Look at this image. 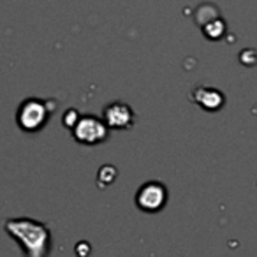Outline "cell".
<instances>
[{
    "label": "cell",
    "instance_id": "6da1fadb",
    "mask_svg": "<svg viewBox=\"0 0 257 257\" xmlns=\"http://www.w3.org/2000/svg\"><path fill=\"white\" fill-rule=\"evenodd\" d=\"M4 231L18 243L27 257H46L51 252V231L44 222L30 217L8 218Z\"/></svg>",
    "mask_w": 257,
    "mask_h": 257
},
{
    "label": "cell",
    "instance_id": "7a4b0ae2",
    "mask_svg": "<svg viewBox=\"0 0 257 257\" xmlns=\"http://www.w3.org/2000/svg\"><path fill=\"white\" fill-rule=\"evenodd\" d=\"M57 109V104L53 100L37 99V97H29L18 106L16 111V123L23 133H39L46 127L50 121L51 113Z\"/></svg>",
    "mask_w": 257,
    "mask_h": 257
},
{
    "label": "cell",
    "instance_id": "3957f363",
    "mask_svg": "<svg viewBox=\"0 0 257 257\" xmlns=\"http://www.w3.org/2000/svg\"><path fill=\"white\" fill-rule=\"evenodd\" d=\"M71 133L74 141H78L79 145L95 147L107 140L109 127L102 118L95 116V114H79L78 121L72 125Z\"/></svg>",
    "mask_w": 257,
    "mask_h": 257
},
{
    "label": "cell",
    "instance_id": "277c9868",
    "mask_svg": "<svg viewBox=\"0 0 257 257\" xmlns=\"http://www.w3.org/2000/svg\"><path fill=\"white\" fill-rule=\"evenodd\" d=\"M169 192L162 182H147L136 192V206L145 213H157L166 206Z\"/></svg>",
    "mask_w": 257,
    "mask_h": 257
},
{
    "label": "cell",
    "instance_id": "5b68a950",
    "mask_svg": "<svg viewBox=\"0 0 257 257\" xmlns=\"http://www.w3.org/2000/svg\"><path fill=\"white\" fill-rule=\"evenodd\" d=\"M134 111L128 104L121 100H113L106 104L102 109V120L109 127V131H127L134 125Z\"/></svg>",
    "mask_w": 257,
    "mask_h": 257
},
{
    "label": "cell",
    "instance_id": "8992f818",
    "mask_svg": "<svg viewBox=\"0 0 257 257\" xmlns=\"http://www.w3.org/2000/svg\"><path fill=\"white\" fill-rule=\"evenodd\" d=\"M192 102L203 107L204 111H220L225 104V97L220 90L213 88V86H197L192 92Z\"/></svg>",
    "mask_w": 257,
    "mask_h": 257
},
{
    "label": "cell",
    "instance_id": "52a82bcc",
    "mask_svg": "<svg viewBox=\"0 0 257 257\" xmlns=\"http://www.w3.org/2000/svg\"><path fill=\"white\" fill-rule=\"evenodd\" d=\"M201 29H203L204 36H206L208 39H213V41L215 39H222V37H224V34H225V23L217 16V18L211 20V22H208L206 25H203Z\"/></svg>",
    "mask_w": 257,
    "mask_h": 257
},
{
    "label": "cell",
    "instance_id": "ba28073f",
    "mask_svg": "<svg viewBox=\"0 0 257 257\" xmlns=\"http://www.w3.org/2000/svg\"><path fill=\"white\" fill-rule=\"evenodd\" d=\"M78 118H79V113L71 107V109H67L64 113V118H62V121H64V125L67 128H72V125H74L76 121H78Z\"/></svg>",
    "mask_w": 257,
    "mask_h": 257
}]
</instances>
